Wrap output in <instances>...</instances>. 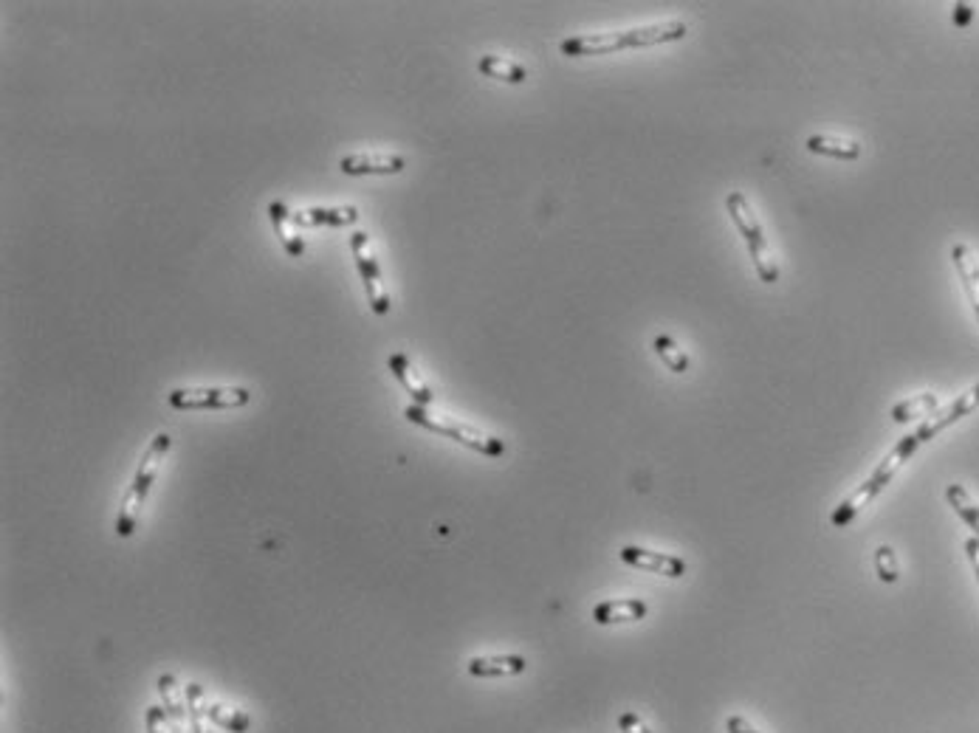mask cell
<instances>
[{"label": "cell", "mask_w": 979, "mask_h": 733, "mask_svg": "<svg viewBox=\"0 0 979 733\" xmlns=\"http://www.w3.org/2000/svg\"><path fill=\"white\" fill-rule=\"evenodd\" d=\"M686 37V23L680 20H666V23H652V26H638L627 32H607V34H576L559 43V51L565 57H601L613 54L624 48H649L664 46V43H678Z\"/></svg>", "instance_id": "1"}, {"label": "cell", "mask_w": 979, "mask_h": 733, "mask_svg": "<svg viewBox=\"0 0 979 733\" xmlns=\"http://www.w3.org/2000/svg\"><path fill=\"white\" fill-rule=\"evenodd\" d=\"M920 446H923V443L917 440L915 432H912V435H906V437H903V440H898V443H895V449H892V452L886 454L884 463H881V466H878V468H875V471H872V477H869V480H864V483L858 485V488H855L853 494H850V497H847V500L841 502V505H838L836 511H833V516H830V522H833V528H847V525L853 522L855 516L861 514V511L867 508L869 502L875 500V497H878V494L884 491L886 485L892 483V477H895V474L901 471L903 463H906V460H909V457H912V454H915L917 449H920Z\"/></svg>", "instance_id": "2"}, {"label": "cell", "mask_w": 979, "mask_h": 733, "mask_svg": "<svg viewBox=\"0 0 979 733\" xmlns=\"http://www.w3.org/2000/svg\"><path fill=\"white\" fill-rule=\"evenodd\" d=\"M170 446H173V437L167 435V432H161V435L153 437V443L144 449L139 471H136L133 483H130V488H127V494L122 497V508H119V516H116V536H119V539H127V536H133V531H136L144 502H147V494H150V488H153V483H156L161 460L167 457Z\"/></svg>", "instance_id": "3"}, {"label": "cell", "mask_w": 979, "mask_h": 733, "mask_svg": "<svg viewBox=\"0 0 979 733\" xmlns=\"http://www.w3.org/2000/svg\"><path fill=\"white\" fill-rule=\"evenodd\" d=\"M404 418L415 423V426H421V429L435 432V435L449 437V440H455V443H460V446H466V449H472L477 454H486V457H503L506 454V443L500 437L486 435V432L474 429L469 423L455 421L449 415H432V412H427V406L410 404L404 409Z\"/></svg>", "instance_id": "4"}, {"label": "cell", "mask_w": 979, "mask_h": 733, "mask_svg": "<svg viewBox=\"0 0 979 733\" xmlns=\"http://www.w3.org/2000/svg\"><path fill=\"white\" fill-rule=\"evenodd\" d=\"M726 206H728V215H731V220H734V226H737V232L745 237V246H748V251H751V260H754V268H757L759 280L768 282V285L779 280V266H776L774 254H771V246H768V240H765V232H762L759 218L754 215V209H751L748 198H745L743 192H728Z\"/></svg>", "instance_id": "5"}, {"label": "cell", "mask_w": 979, "mask_h": 733, "mask_svg": "<svg viewBox=\"0 0 979 733\" xmlns=\"http://www.w3.org/2000/svg\"><path fill=\"white\" fill-rule=\"evenodd\" d=\"M252 401L243 387H181L167 395V404L178 412H209V409H240Z\"/></svg>", "instance_id": "6"}, {"label": "cell", "mask_w": 979, "mask_h": 733, "mask_svg": "<svg viewBox=\"0 0 979 733\" xmlns=\"http://www.w3.org/2000/svg\"><path fill=\"white\" fill-rule=\"evenodd\" d=\"M350 251H353L359 277L364 282V294H367V302H370V311L379 313V316L390 313V294H387V285L381 280V268L376 263V254L370 249V237L364 232L353 234L350 237Z\"/></svg>", "instance_id": "7"}, {"label": "cell", "mask_w": 979, "mask_h": 733, "mask_svg": "<svg viewBox=\"0 0 979 733\" xmlns=\"http://www.w3.org/2000/svg\"><path fill=\"white\" fill-rule=\"evenodd\" d=\"M618 556H621L624 564L638 567V570H647V573H655V576L680 578L686 573V562L680 556H672V553H658V550H647V547L627 545L618 550Z\"/></svg>", "instance_id": "8"}, {"label": "cell", "mask_w": 979, "mask_h": 733, "mask_svg": "<svg viewBox=\"0 0 979 733\" xmlns=\"http://www.w3.org/2000/svg\"><path fill=\"white\" fill-rule=\"evenodd\" d=\"M974 409H979V384L977 387H971L965 395H960L954 404L948 406L943 415H937V418H932V421L923 423V426L915 432L917 440H920V443H929L932 437H937L943 429L954 426L957 421H963L965 415H971Z\"/></svg>", "instance_id": "9"}, {"label": "cell", "mask_w": 979, "mask_h": 733, "mask_svg": "<svg viewBox=\"0 0 979 733\" xmlns=\"http://www.w3.org/2000/svg\"><path fill=\"white\" fill-rule=\"evenodd\" d=\"M647 612V601H641V598H613V601H601L593 607V621L599 626L632 624V621L647 618Z\"/></svg>", "instance_id": "10"}, {"label": "cell", "mask_w": 979, "mask_h": 733, "mask_svg": "<svg viewBox=\"0 0 979 733\" xmlns=\"http://www.w3.org/2000/svg\"><path fill=\"white\" fill-rule=\"evenodd\" d=\"M294 226L297 229H314V226H350L359 220V209L356 206H311V209H300L291 212Z\"/></svg>", "instance_id": "11"}, {"label": "cell", "mask_w": 979, "mask_h": 733, "mask_svg": "<svg viewBox=\"0 0 979 733\" xmlns=\"http://www.w3.org/2000/svg\"><path fill=\"white\" fill-rule=\"evenodd\" d=\"M345 175H395L404 170V158L393 153H353L342 158Z\"/></svg>", "instance_id": "12"}, {"label": "cell", "mask_w": 979, "mask_h": 733, "mask_svg": "<svg viewBox=\"0 0 979 733\" xmlns=\"http://www.w3.org/2000/svg\"><path fill=\"white\" fill-rule=\"evenodd\" d=\"M387 364H390V373L401 381V387L410 392V398L415 401V404L418 406L435 404V392H432V387H429L427 381L418 375L415 364H412L404 353H393V356L387 359Z\"/></svg>", "instance_id": "13"}, {"label": "cell", "mask_w": 979, "mask_h": 733, "mask_svg": "<svg viewBox=\"0 0 979 733\" xmlns=\"http://www.w3.org/2000/svg\"><path fill=\"white\" fill-rule=\"evenodd\" d=\"M528 669V660L522 655H486L472 657L466 671L472 677H514Z\"/></svg>", "instance_id": "14"}, {"label": "cell", "mask_w": 979, "mask_h": 733, "mask_svg": "<svg viewBox=\"0 0 979 733\" xmlns=\"http://www.w3.org/2000/svg\"><path fill=\"white\" fill-rule=\"evenodd\" d=\"M951 260H954V266H957V274H960V280H963L968 302H971V308H974V313H977V322H979V260L974 257V251L968 249L965 243H954Z\"/></svg>", "instance_id": "15"}, {"label": "cell", "mask_w": 979, "mask_h": 733, "mask_svg": "<svg viewBox=\"0 0 979 733\" xmlns=\"http://www.w3.org/2000/svg\"><path fill=\"white\" fill-rule=\"evenodd\" d=\"M269 218L271 223H274V232H277V237H280V243H283L285 254H288V257H302V254H305V243H302L300 232H297V226H294L291 212L285 209V203L271 201Z\"/></svg>", "instance_id": "16"}, {"label": "cell", "mask_w": 979, "mask_h": 733, "mask_svg": "<svg viewBox=\"0 0 979 733\" xmlns=\"http://www.w3.org/2000/svg\"><path fill=\"white\" fill-rule=\"evenodd\" d=\"M805 150L816 153V156L838 158V161H855V158L861 156V144L858 141L830 136V133H813V136H807Z\"/></svg>", "instance_id": "17"}, {"label": "cell", "mask_w": 979, "mask_h": 733, "mask_svg": "<svg viewBox=\"0 0 979 733\" xmlns=\"http://www.w3.org/2000/svg\"><path fill=\"white\" fill-rule=\"evenodd\" d=\"M158 694H161L167 717L173 722V733H184V722H187L190 711H187V697L181 700V694H178V683H175L173 674H161L158 677Z\"/></svg>", "instance_id": "18"}, {"label": "cell", "mask_w": 979, "mask_h": 733, "mask_svg": "<svg viewBox=\"0 0 979 733\" xmlns=\"http://www.w3.org/2000/svg\"><path fill=\"white\" fill-rule=\"evenodd\" d=\"M477 68H480V74H486L491 79H500V82H511V85H520V82L528 79V71L520 63H511L506 57H494V54L480 57Z\"/></svg>", "instance_id": "19"}, {"label": "cell", "mask_w": 979, "mask_h": 733, "mask_svg": "<svg viewBox=\"0 0 979 733\" xmlns=\"http://www.w3.org/2000/svg\"><path fill=\"white\" fill-rule=\"evenodd\" d=\"M206 714L212 719V725H218L223 731L229 733H246L252 728V717L246 711H237V708H226L221 702H206Z\"/></svg>", "instance_id": "20"}, {"label": "cell", "mask_w": 979, "mask_h": 733, "mask_svg": "<svg viewBox=\"0 0 979 733\" xmlns=\"http://www.w3.org/2000/svg\"><path fill=\"white\" fill-rule=\"evenodd\" d=\"M946 500H948V505L957 511V516L963 519L965 525L977 533V539H979V505L974 502V497L965 491L963 485L954 483V485H948L946 488Z\"/></svg>", "instance_id": "21"}, {"label": "cell", "mask_w": 979, "mask_h": 733, "mask_svg": "<svg viewBox=\"0 0 979 733\" xmlns=\"http://www.w3.org/2000/svg\"><path fill=\"white\" fill-rule=\"evenodd\" d=\"M937 404H940V398H937L934 392H923V395H917V398H909V401H903V404L892 406V421L909 423L915 421V418H926L929 412L937 409Z\"/></svg>", "instance_id": "22"}, {"label": "cell", "mask_w": 979, "mask_h": 733, "mask_svg": "<svg viewBox=\"0 0 979 733\" xmlns=\"http://www.w3.org/2000/svg\"><path fill=\"white\" fill-rule=\"evenodd\" d=\"M184 697H187V711H190V728L192 733H212V719L206 714V694L204 688L198 683H190L184 688Z\"/></svg>", "instance_id": "23"}, {"label": "cell", "mask_w": 979, "mask_h": 733, "mask_svg": "<svg viewBox=\"0 0 979 733\" xmlns=\"http://www.w3.org/2000/svg\"><path fill=\"white\" fill-rule=\"evenodd\" d=\"M652 347H655V353L661 356V361H664L672 373H686V370H689V364H692V361H689V356H686V350H680L678 342H675L672 336H666V333H658V336H655V342H652Z\"/></svg>", "instance_id": "24"}, {"label": "cell", "mask_w": 979, "mask_h": 733, "mask_svg": "<svg viewBox=\"0 0 979 733\" xmlns=\"http://www.w3.org/2000/svg\"><path fill=\"white\" fill-rule=\"evenodd\" d=\"M875 570H878V576H881V581H886V584H895V581L901 578L895 550H892L889 545H881L878 550H875Z\"/></svg>", "instance_id": "25"}, {"label": "cell", "mask_w": 979, "mask_h": 733, "mask_svg": "<svg viewBox=\"0 0 979 733\" xmlns=\"http://www.w3.org/2000/svg\"><path fill=\"white\" fill-rule=\"evenodd\" d=\"M167 722H170V717H167L164 705H150L147 708V714H144V728H147V733H170Z\"/></svg>", "instance_id": "26"}, {"label": "cell", "mask_w": 979, "mask_h": 733, "mask_svg": "<svg viewBox=\"0 0 979 733\" xmlns=\"http://www.w3.org/2000/svg\"><path fill=\"white\" fill-rule=\"evenodd\" d=\"M618 728H621L624 733H652L647 728V722L638 717V714H630V711L618 717Z\"/></svg>", "instance_id": "27"}, {"label": "cell", "mask_w": 979, "mask_h": 733, "mask_svg": "<svg viewBox=\"0 0 979 733\" xmlns=\"http://www.w3.org/2000/svg\"><path fill=\"white\" fill-rule=\"evenodd\" d=\"M971 20H974V6L971 3H957L954 6V26L965 29V26H971Z\"/></svg>", "instance_id": "28"}, {"label": "cell", "mask_w": 979, "mask_h": 733, "mask_svg": "<svg viewBox=\"0 0 979 733\" xmlns=\"http://www.w3.org/2000/svg\"><path fill=\"white\" fill-rule=\"evenodd\" d=\"M726 728H728V733H759L751 722L745 717H737V714H731V717L726 719Z\"/></svg>", "instance_id": "29"}, {"label": "cell", "mask_w": 979, "mask_h": 733, "mask_svg": "<svg viewBox=\"0 0 979 733\" xmlns=\"http://www.w3.org/2000/svg\"><path fill=\"white\" fill-rule=\"evenodd\" d=\"M965 553H968V562H971V567H974V573H977V578H979V539L977 536L965 542Z\"/></svg>", "instance_id": "30"}]
</instances>
